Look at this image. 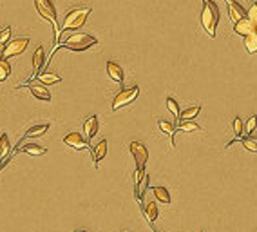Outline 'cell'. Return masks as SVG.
Returning <instances> with one entry per match:
<instances>
[{"mask_svg":"<svg viewBox=\"0 0 257 232\" xmlns=\"http://www.w3.org/2000/svg\"><path fill=\"white\" fill-rule=\"evenodd\" d=\"M34 7H36V13H38L40 17L49 20L53 29H55V47L51 51V57H53L56 53V49H58V44H60L58 42L60 40V28H58V18H56V7L51 0H34Z\"/></svg>","mask_w":257,"mask_h":232,"instance_id":"obj_1","label":"cell"},{"mask_svg":"<svg viewBox=\"0 0 257 232\" xmlns=\"http://www.w3.org/2000/svg\"><path fill=\"white\" fill-rule=\"evenodd\" d=\"M219 22V7L214 0H203L201 26L210 38H216V28Z\"/></svg>","mask_w":257,"mask_h":232,"instance_id":"obj_2","label":"cell"},{"mask_svg":"<svg viewBox=\"0 0 257 232\" xmlns=\"http://www.w3.org/2000/svg\"><path fill=\"white\" fill-rule=\"evenodd\" d=\"M98 44V38L93 36V34H87V33H73L71 36L64 40L62 44H58V47H65L69 51H85V49H91V47H95Z\"/></svg>","mask_w":257,"mask_h":232,"instance_id":"obj_3","label":"cell"},{"mask_svg":"<svg viewBox=\"0 0 257 232\" xmlns=\"http://www.w3.org/2000/svg\"><path fill=\"white\" fill-rule=\"evenodd\" d=\"M91 15V7H74L65 15V20H64V26H62V31H69V29H80L85 24L87 17Z\"/></svg>","mask_w":257,"mask_h":232,"instance_id":"obj_4","label":"cell"},{"mask_svg":"<svg viewBox=\"0 0 257 232\" xmlns=\"http://www.w3.org/2000/svg\"><path fill=\"white\" fill-rule=\"evenodd\" d=\"M138 95H140V87L138 85H134V87H123L114 97V100H112V111H118V109L128 105L130 102H134Z\"/></svg>","mask_w":257,"mask_h":232,"instance_id":"obj_5","label":"cell"},{"mask_svg":"<svg viewBox=\"0 0 257 232\" xmlns=\"http://www.w3.org/2000/svg\"><path fill=\"white\" fill-rule=\"evenodd\" d=\"M28 45H29V38H26V36L9 40V42L4 45V55H2V58L17 57V55H20V53L26 51V47H28Z\"/></svg>","mask_w":257,"mask_h":232,"instance_id":"obj_6","label":"cell"},{"mask_svg":"<svg viewBox=\"0 0 257 232\" xmlns=\"http://www.w3.org/2000/svg\"><path fill=\"white\" fill-rule=\"evenodd\" d=\"M128 149H130V154L136 162V169H145L147 160H149V151L145 145L140 142H132L128 145Z\"/></svg>","mask_w":257,"mask_h":232,"instance_id":"obj_7","label":"cell"},{"mask_svg":"<svg viewBox=\"0 0 257 232\" xmlns=\"http://www.w3.org/2000/svg\"><path fill=\"white\" fill-rule=\"evenodd\" d=\"M234 31L241 36H246V34H257V22L250 20V18H241L239 22L234 24Z\"/></svg>","mask_w":257,"mask_h":232,"instance_id":"obj_8","label":"cell"},{"mask_svg":"<svg viewBox=\"0 0 257 232\" xmlns=\"http://www.w3.org/2000/svg\"><path fill=\"white\" fill-rule=\"evenodd\" d=\"M64 143H65L67 147L76 149V151H84V149H89V143H87V140H85V138L80 134V133H69V134L64 138Z\"/></svg>","mask_w":257,"mask_h":232,"instance_id":"obj_9","label":"cell"},{"mask_svg":"<svg viewBox=\"0 0 257 232\" xmlns=\"http://www.w3.org/2000/svg\"><path fill=\"white\" fill-rule=\"evenodd\" d=\"M28 87L34 98H38L42 102H51V93L47 91V87H45L44 84H40V82H29Z\"/></svg>","mask_w":257,"mask_h":232,"instance_id":"obj_10","label":"cell"},{"mask_svg":"<svg viewBox=\"0 0 257 232\" xmlns=\"http://www.w3.org/2000/svg\"><path fill=\"white\" fill-rule=\"evenodd\" d=\"M226 2V6H228V17L232 22H239L241 18H245L246 17V13H245V7L241 6V4H237L235 0H225Z\"/></svg>","mask_w":257,"mask_h":232,"instance_id":"obj_11","label":"cell"},{"mask_svg":"<svg viewBox=\"0 0 257 232\" xmlns=\"http://www.w3.org/2000/svg\"><path fill=\"white\" fill-rule=\"evenodd\" d=\"M44 57H45V51H44V47L40 45V47H36V51H34L33 55V74L26 80V84H29L31 80H34L40 74V67H42V64H44Z\"/></svg>","mask_w":257,"mask_h":232,"instance_id":"obj_12","label":"cell"},{"mask_svg":"<svg viewBox=\"0 0 257 232\" xmlns=\"http://www.w3.org/2000/svg\"><path fill=\"white\" fill-rule=\"evenodd\" d=\"M98 129H100V122H98V116H89V118L85 120L84 124V131H85V140H87V143L93 140L96 136V133H98Z\"/></svg>","mask_w":257,"mask_h":232,"instance_id":"obj_13","label":"cell"},{"mask_svg":"<svg viewBox=\"0 0 257 232\" xmlns=\"http://www.w3.org/2000/svg\"><path fill=\"white\" fill-rule=\"evenodd\" d=\"M107 74H109V78L114 80L116 84H123V76H125V73H123L122 66L116 64L114 60H109V62H107Z\"/></svg>","mask_w":257,"mask_h":232,"instance_id":"obj_14","label":"cell"},{"mask_svg":"<svg viewBox=\"0 0 257 232\" xmlns=\"http://www.w3.org/2000/svg\"><path fill=\"white\" fill-rule=\"evenodd\" d=\"M17 153H26V154H31V156H42V154L47 153V149L38 145V143H28V145H22V147H18L13 151L15 156H17Z\"/></svg>","mask_w":257,"mask_h":232,"instance_id":"obj_15","label":"cell"},{"mask_svg":"<svg viewBox=\"0 0 257 232\" xmlns=\"http://www.w3.org/2000/svg\"><path fill=\"white\" fill-rule=\"evenodd\" d=\"M36 80L44 85H53V84H56V82H60L62 76L58 73H55V71H42V74H38Z\"/></svg>","mask_w":257,"mask_h":232,"instance_id":"obj_16","label":"cell"},{"mask_svg":"<svg viewBox=\"0 0 257 232\" xmlns=\"http://www.w3.org/2000/svg\"><path fill=\"white\" fill-rule=\"evenodd\" d=\"M158 127H160V131H161L163 134H167L168 138H170V145H172V149H174V134H176V125H174L172 122H167V120H160V122H158Z\"/></svg>","mask_w":257,"mask_h":232,"instance_id":"obj_17","label":"cell"},{"mask_svg":"<svg viewBox=\"0 0 257 232\" xmlns=\"http://www.w3.org/2000/svg\"><path fill=\"white\" fill-rule=\"evenodd\" d=\"M107 154V140H100V143H96L95 151H93V160H95V165L98 167L100 162L105 158Z\"/></svg>","mask_w":257,"mask_h":232,"instance_id":"obj_18","label":"cell"},{"mask_svg":"<svg viewBox=\"0 0 257 232\" xmlns=\"http://www.w3.org/2000/svg\"><path fill=\"white\" fill-rule=\"evenodd\" d=\"M7 156H11V143L6 133L0 134V160H6Z\"/></svg>","mask_w":257,"mask_h":232,"instance_id":"obj_19","label":"cell"},{"mask_svg":"<svg viewBox=\"0 0 257 232\" xmlns=\"http://www.w3.org/2000/svg\"><path fill=\"white\" fill-rule=\"evenodd\" d=\"M143 214H145L147 221L152 225V223L158 220V205L154 203V201H149V203L143 207Z\"/></svg>","mask_w":257,"mask_h":232,"instance_id":"obj_20","label":"cell"},{"mask_svg":"<svg viewBox=\"0 0 257 232\" xmlns=\"http://www.w3.org/2000/svg\"><path fill=\"white\" fill-rule=\"evenodd\" d=\"M49 131V124H44V125H33V127H29L28 131H26V134H24V138H34V136H42L45 134ZM22 138V140H24Z\"/></svg>","mask_w":257,"mask_h":232,"instance_id":"obj_21","label":"cell"},{"mask_svg":"<svg viewBox=\"0 0 257 232\" xmlns=\"http://www.w3.org/2000/svg\"><path fill=\"white\" fill-rule=\"evenodd\" d=\"M199 111H201V107L199 105H194V107H189L185 109L183 113H179V122H192V120L196 118L197 114H199Z\"/></svg>","mask_w":257,"mask_h":232,"instance_id":"obj_22","label":"cell"},{"mask_svg":"<svg viewBox=\"0 0 257 232\" xmlns=\"http://www.w3.org/2000/svg\"><path fill=\"white\" fill-rule=\"evenodd\" d=\"M243 45H245L246 53L254 55L257 51V34H246V36H243Z\"/></svg>","mask_w":257,"mask_h":232,"instance_id":"obj_23","label":"cell"},{"mask_svg":"<svg viewBox=\"0 0 257 232\" xmlns=\"http://www.w3.org/2000/svg\"><path fill=\"white\" fill-rule=\"evenodd\" d=\"M147 185H149V174L145 172V176H143V178H141V180L136 183V199H138V201H141V198L145 196Z\"/></svg>","mask_w":257,"mask_h":232,"instance_id":"obj_24","label":"cell"},{"mask_svg":"<svg viewBox=\"0 0 257 232\" xmlns=\"http://www.w3.org/2000/svg\"><path fill=\"white\" fill-rule=\"evenodd\" d=\"M176 131H181V133H196V131H201V127L197 124H194V122H179Z\"/></svg>","mask_w":257,"mask_h":232,"instance_id":"obj_25","label":"cell"},{"mask_svg":"<svg viewBox=\"0 0 257 232\" xmlns=\"http://www.w3.org/2000/svg\"><path fill=\"white\" fill-rule=\"evenodd\" d=\"M154 196L161 203H170V194H168V191L165 187H154Z\"/></svg>","mask_w":257,"mask_h":232,"instance_id":"obj_26","label":"cell"},{"mask_svg":"<svg viewBox=\"0 0 257 232\" xmlns=\"http://www.w3.org/2000/svg\"><path fill=\"white\" fill-rule=\"evenodd\" d=\"M256 127H257V116H256V114H252L250 118L246 120V124H245V129H243V133H245V134H252V133L256 131Z\"/></svg>","mask_w":257,"mask_h":232,"instance_id":"obj_27","label":"cell"},{"mask_svg":"<svg viewBox=\"0 0 257 232\" xmlns=\"http://www.w3.org/2000/svg\"><path fill=\"white\" fill-rule=\"evenodd\" d=\"M9 73H11V67H9L7 60L0 58V82H4V80L9 76Z\"/></svg>","mask_w":257,"mask_h":232,"instance_id":"obj_28","label":"cell"},{"mask_svg":"<svg viewBox=\"0 0 257 232\" xmlns=\"http://www.w3.org/2000/svg\"><path fill=\"white\" fill-rule=\"evenodd\" d=\"M241 145L250 153H257V142L252 138H241Z\"/></svg>","mask_w":257,"mask_h":232,"instance_id":"obj_29","label":"cell"},{"mask_svg":"<svg viewBox=\"0 0 257 232\" xmlns=\"http://www.w3.org/2000/svg\"><path fill=\"white\" fill-rule=\"evenodd\" d=\"M243 129H245V125H243V120H241L239 116H235V118H234V133H235V138H241V136L245 134V133H243Z\"/></svg>","mask_w":257,"mask_h":232,"instance_id":"obj_30","label":"cell"},{"mask_svg":"<svg viewBox=\"0 0 257 232\" xmlns=\"http://www.w3.org/2000/svg\"><path fill=\"white\" fill-rule=\"evenodd\" d=\"M167 107H168V111L172 113V116H176V118H179V107H178V102L174 100V98H167Z\"/></svg>","mask_w":257,"mask_h":232,"instance_id":"obj_31","label":"cell"},{"mask_svg":"<svg viewBox=\"0 0 257 232\" xmlns=\"http://www.w3.org/2000/svg\"><path fill=\"white\" fill-rule=\"evenodd\" d=\"M9 36H11V28L7 26V28H4L2 31H0V44L6 45L7 42H9Z\"/></svg>","mask_w":257,"mask_h":232,"instance_id":"obj_32","label":"cell"},{"mask_svg":"<svg viewBox=\"0 0 257 232\" xmlns=\"http://www.w3.org/2000/svg\"><path fill=\"white\" fill-rule=\"evenodd\" d=\"M246 18H250L254 22H257V2H254L250 6V9L246 11Z\"/></svg>","mask_w":257,"mask_h":232,"instance_id":"obj_33","label":"cell"},{"mask_svg":"<svg viewBox=\"0 0 257 232\" xmlns=\"http://www.w3.org/2000/svg\"><path fill=\"white\" fill-rule=\"evenodd\" d=\"M2 55H4V44H0V58H2Z\"/></svg>","mask_w":257,"mask_h":232,"instance_id":"obj_34","label":"cell"},{"mask_svg":"<svg viewBox=\"0 0 257 232\" xmlns=\"http://www.w3.org/2000/svg\"><path fill=\"white\" fill-rule=\"evenodd\" d=\"M76 232H89V231H84V229H80V231H76Z\"/></svg>","mask_w":257,"mask_h":232,"instance_id":"obj_35","label":"cell"},{"mask_svg":"<svg viewBox=\"0 0 257 232\" xmlns=\"http://www.w3.org/2000/svg\"><path fill=\"white\" fill-rule=\"evenodd\" d=\"M125 232H130V231H125Z\"/></svg>","mask_w":257,"mask_h":232,"instance_id":"obj_36","label":"cell"},{"mask_svg":"<svg viewBox=\"0 0 257 232\" xmlns=\"http://www.w3.org/2000/svg\"><path fill=\"white\" fill-rule=\"evenodd\" d=\"M256 142H257V138H256Z\"/></svg>","mask_w":257,"mask_h":232,"instance_id":"obj_37","label":"cell"}]
</instances>
